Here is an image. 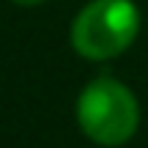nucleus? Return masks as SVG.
<instances>
[{
  "label": "nucleus",
  "instance_id": "3",
  "mask_svg": "<svg viewBox=\"0 0 148 148\" xmlns=\"http://www.w3.org/2000/svg\"><path fill=\"white\" fill-rule=\"evenodd\" d=\"M16 5H38V3H47V0H11Z\"/></svg>",
  "mask_w": 148,
  "mask_h": 148
},
{
  "label": "nucleus",
  "instance_id": "1",
  "mask_svg": "<svg viewBox=\"0 0 148 148\" xmlns=\"http://www.w3.org/2000/svg\"><path fill=\"white\" fill-rule=\"evenodd\" d=\"M77 123L90 143L121 148L140 129V101L121 79L99 74L77 96Z\"/></svg>",
  "mask_w": 148,
  "mask_h": 148
},
{
  "label": "nucleus",
  "instance_id": "2",
  "mask_svg": "<svg viewBox=\"0 0 148 148\" xmlns=\"http://www.w3.org/2000/svg\"><path fill=\"white\" fill-rule=\"evenodd\" d=\"M140 33V8L132 0H90L71 22V47L79 58L104 63L123 55Z\"/></svg>",
  "mask_w": 148,
  "mask_h": 148
}]
</instances>
